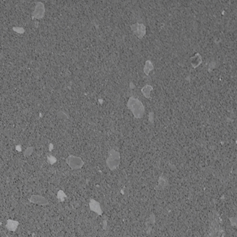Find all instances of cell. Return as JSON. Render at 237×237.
Wrapping results in <instances>:
<instances>
[{
    "instance_id": "6da1fadb",
    "label": "cell",
    "mask_w": 237,
    "mask_h": 237,
    "mask_svg": "<svg viewBox=\"0 0 237 237\" xmlns=\"http://www.w3.org/2000/svg\"><path fill=\"white\" fill-rule=\"evenodd\" d=\"M128 107L133 112L134 115L136 118H140L144 112V107L143 104L134 97H130L128 102Z\"/></svg>"
},
{
    "instance_id": "7a4b0ae2",
    "label": "cell",
    "mask_w": 237,
    "mask_h": 237,
    "mask_svg": "<svg viewBox=\"0 0 237 237\" xmlns=\"http://www.w3.org/2000/svg\"><path fill=\"white\" fill-rule=\"evenodd\" d=\"M133 32L138 36V38H142L145 34V26L143 24L136 23L131 26Z\"/></svg>"
},
{
    "instance_id": "3957f363",
    "label": "cell",
    "mask_w": 237,
    "mask_h": 237,
    "mask_svg": "<svg viewBox=\"0 0 237 237\" xmlns=\"http://www.w3.org/2000/svg\"><path fill=\"white\" fill-rule=\"evenodd\" d=\"M80 159L76 158L75 156H70L67 159V163L69 164L70 166L72 168H79L81 165H80Z\"/></svg>"
},
{
    "instance_id": "277c9868",
    "label": "cell",
    "mask_w": 237,
    "mask_h": 237,
    "mask_svg": "<svg viewBox=\"0 0 237 237\" xmlns=\"http://www.w3.org/2000/svg\"><path fill=\"white\" fill-rule=\"evenodd\" d=\"M30 201L33 203L38 204V205H47V204H48V202H47L46 199L41 196H38V195H32L30 198Z\"/></svg>"
},
{
    "instance_id": "5b68a950",
    "label": "cell",
    "mask_w": 237,
    "mask_h": 237,
    "mask_svg": "<svg viewBox=\"0 0 237 237\" xmlns=\"http://www.w3.org/2000/svg\"><path fill=\"white\" fill-rule=\"evenodd\" d=\"M19 225V222L17 221L12 220H8L7 223H6V228L9 230V231L15 232L16 230Z\"/></svg>"
},
{
    "instance_id": "8992f818",
    "label": "cell",
    "mask_w": 237,
    "mask_h": 237,
    "mask_svg": "<svg viewBox=\"0 0 237 237\" xmlns=\"http://www.w3.org/2000/svg\"><path fill=\"white\" fill-rule=\"evenodd\" d=\"M191 65H192L193 67L195 68L196 67H197V66H200V64H201V62H202L201 56H200V55L197 53L193 56V57H191Z\"/></svg>"
},
{
    "instance_id": "52a82bcc",
    "label": "cell",
    "mask_w": 237,
    "mask_h": 237,
    "mask_svg": "<svg viewBox=\"0 0 237 237\" xmlns=\"http://www.w3.org/2000/svg\"><path fill=\"white\" fill-rule=\"evenodd\" d=\"M153 88L151 86H149V85H146V86L143 87L141 89L142 93L143 94V95L145 96L147 98H150V92L151 91H152Z\"/></svg>"
},
{
    "instance_id": "ba28073f",
    "label": "cell",
    "mask_w": 237,
    "mask_h": 237,
    "mask_svg": "<svg viewBox=\"0 0 237 237\" xmlns=\"http://www.w3.org/2000/svg\"><path fill=\"white\" fill-rule=\"evenodd\" d=\"M153 69V66L152 64L151 63L150 61H147L146 64H145V66L144 68V72L147 75L150 73V72Z\"/></svg>"
}]
</instances>
